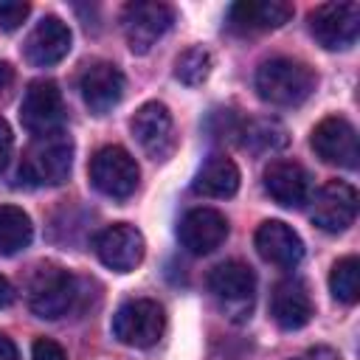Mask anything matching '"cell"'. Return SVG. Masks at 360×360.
I'll return each mask as SVG.
<instances>
[{"mask_svg": "<svg viewBox=\"0 0 360 360\" xmlns=\"http://www.w3.org/2000/svg\"><path fill=\"white\" fill-rule=\"evenodd\" d=\"M318 76L307 62L290 59V56H276L259 65L256 70V90L264 101L276 107H295L309 98L315 90Z\"/></svg>", "mask_w": 360, "mask_h": 360, "instance_id": "6da1fadb", "label": "cell"}, {"mask_svg": "<svg viewBox=\"0 0 360 360\" xmlns=\"http://www.w3.org/2000/svg\"><path fill=\"white\" fill-rule=\"evenodd\" d=\"M73 166V141L65 129L39 135L22 155L20 177L31 186H59L68 180Z\"/></svg>", "mask_w": 360, "mask_h": 360, "instance_id": "7a4b0ae2", "label": "cell"}, {"mask_svg": "<svg viewBox=\"0 0 360 360\" xmlns=\"http://www.w3.org/2000/svg\"><path fill=\"white\" fill-rule=\"evenodd\" d=\"M166 329L163 307L152 298H132L112 315V335L118 343L132 349H149L160 340Z\"/></svg>", "mask_w": 360, "mask_h": 360, "instance_id": "3957f363", "label": "cell"}, {"mask_svg": "<svg viewBox=\"0 0 360 360\" xmlns=\"http://www.w3.org/2000/svg\"><path fill=\"white\" fill-rule=\"evenodd\" d=\"M76 278L59 264H39L28 281V307L39 318H62L73 307Z\"/></svg>", "mask_w": 360, "mask_h": 360, "instance_id": "277c9868", "label": "cell"}, {"mask_svg": "<svg viewBox=\"0 0 360 360\" xmlns=\"http://www.w3.org/2000/svg\"><path fill=\"white\" fill-rule=\"evenodd\" d=\"M87 172L93 188L112 200H127L129 194H135L141 180V169L124 146H101L93 155Z\"/></svg>", "mask_w": 360, "mask_h": 360, "instance_id": "5b68a950", "label": "cell"}, {"mask_svg": "<svg viewBox=\"0 0 360 360\" xmlns=\"http://www.w3.org/2000/svg\"><path fill=\"white\" fill-rule=\"evenodd\" d=\"M309 34L326 51H346L360 34V6L357 3H323L309 11Z\"/></svg>", "mask_w": 360, "mask_h": 360, "instance_id": "8992f818", "label": "cell"}, {"mask_svg": "<svg viewBox=\"0 0 360 360\" xmlns=\"http://www.w3.org/2000/svg\"><path fill=\"white\" fill-rule=\"evenodd\" d=\"M172 22H174L172 6L158 3V0L129 3L121 14V28H124V37L132 53L152 51V45L172 28Z\"/></svg>", "mask_w": 360, "mask_h": 360, "instance_id": "52a82bcc", "label": "cell"}, {"mask_svg": "<svg viewBox=\"0 0 360 360\" xmlns=\"http://www.w3.org/2000/svg\"><path fill=\"white\" fill-rule=\"evenodd\" d=\"M20 121L34 138L62 129V124H65V101H62V93H59L56 82L37 79V82L28 84V90H25V96L20 101Z\"/></svg>", "mask_w": 360, "mask_h": 360, "instance_id": "ba28073f", "label": "cell"}, {"mask_svg": "<svg viewBox=\"0 0 360 360\" xmlns=\"http://www.w3.org/2000/svg\"><path fill=\"white\" fill-rule=\"evenodd\" d=\"M129 129L135 135V141L141 143V149L152 158V160H166L174 152V121L166 104L160 101H146L138 107V112L129 121Z\"/></svg>", "mask_w": 360, "mask_h": 360, "instance_id": "9c48e42d", "label": "cell"}, {"mask_svg": "<svg viewBox=\"0 0 360 360\" xmlns=\"http://www.w3.org/2000/svg\"><path fill=\"white\" fill-rule=\"evenodd\" d=\"M357 217V191L352 183L346 180H329L318 188L312 208H309V219L326 231V233H340L346 231Z\"/></svg>", "mask_w": 360, "mask_h": 360, "instance_id": "30bf717a", "label": "cell"}, {"mask_svg": "<svg viewBox=\"0 0 360 360\" xmlns=\"http://www.w3.org/2000/svg\"><path fill=\"white\" fill-rule=\"evenodd\" d=\"M315 155L323 163L340 166V169H357L360 163V143H357V132L354 127L340 118V115H329L323 118L309 138Z\"/></svg>", "mask_w": 360, "mask_h": 360, "instance_id": "8fae6325", "label": "cell"}, {"mask_svg": "<svg viewBox=\"0 0 360 360\" xmlns=\"http://www.w3.org/2000/svg\"><path fill=\"white\" fill-rule=\"evenodd\" d=\"M146 253V242L143 233L129 225V222H115L107 225L98 236H96V256L104 267L115 270V273H129L143 262Z\"/></svg>", "mask_w": 360, "mask_h": 360, "instance_id": "7c38bea8", "label": "cell"}, {"mask_svg": "<svg viewBox=\"0 0 360 360\" xmlns=\"http://www.w3.org/2000/svg\"><path fill=\"white\" fill-rule=\"evenodd\" d=\"M208 290L231 315H245L253 304L256 276L245 262H222L208 273Z\"/></svg>", "mask_w": 360, "mask_h": 360, "instance_id": "4fadbf2b", "label": "cell"}, {"mask_svg": "<svg viewBox=\"0 0 360 360\" xmlns=\"http://www.w3.org/2000/svg\"><path fill=\"white\" fill-rule=\"evenodd\" d=\"M177 239L194 256L214 253L228 239V219L217 208H191L177 225Z\"/></svg>", "mask_w": 360, "mask_h": 360, "instance_id": "5bb4252c", "label": "cell"}, {"mask_svg": "<svg viewBox=\"0 0 360 360\" xmlns=\"http://www.w3.org/2000/svg\"><path fill=\"white\" fill-rule=\"evenodd\" d=\"M70 28L59 17H42L22 42V56L34 68H51L70 51Z\"/></svg>", "mask_w": 360, "mask_h": 360, "instance_id": "9a60e30c", "label": "cell"}, {"mask_svg": "<svg viewBox=\"0 0 360 360\" xmlns=\"http://www.w3.org/2000/svg\"><path fill=\"white\" fill-rule=\"evenodd\" d=\"M79 90L93 115H107L124 96V73L112 62H93L79 76Z\"/></svg>", "mask_w": 360, "mask_h": 360, "instance_id": "2e32d148", "label": "cell"}, {"mask_svg": "<svg viewBox=\"0 0 360 360\" xmlns=\"http://www.w3.org/2000/svg\"><path fill=\"white\" fill-rule=\"evenodd\" d=\"M256 250L264 262L276 267H295L304 259V242L301 236L281 219H267L256 228Z\"/></svg>", "mask_w": 360, "mask_h": 360, "instance_id": "e0dca14e", "label": "cell"}, {"mask_svg": "<svg viewBox=\"0 0 360 360\" xmlns=\"http://www.w3.org/2000/svg\"><path fill=\"white\" fill-rule=\"evenodd\" d=\"M315 307L301 278H281L270 292V315L281 329H301L309 323Z\"/></svg>", "mask_w": 360, "mask_h": 360, "instance_id": "ac0fdd59", "label": "cell"}, {"mask_svg": "<svg viewBox=\"0 0 360 360\" xmlns=\"http://www.w3.org/2000/svg\"><path fill=\"white\" fill-rule=\"evenodd\" d=\"M264 191L284 208H301L309 200V174L295 160H273L264 169Z\"/></svg>", "mask_w": 360, "mask_h": 360, "instance_id": "d6986e66", "label": "cell"}, {"mask_svg": "<svg viewBox=\"0 0 360 360\" xmlns=\"http://www.w3.org/2000/svg\"><path fill=\"white\" fill-rule=\"evenodd\" d=\"M292 17V6L284 0H242L228 11V25L239 34H256L284 25Z\"/></svg>", "mask_w": 360, "mask_h": 360, "instance_id": "ffe728a7", "label": "cell"}, {"mask_svg": "<svg viewBox=\"0 0 360 360\" xmlns=\"http://www.w3.org/2000/svg\"><path fill=\"white\" fill-rule=\"evenodd\" d=\"M191 188L194 194H202V197H219V200L233 197L239 191V169L231 158L211 155L194 174Z\"/></svg>", "mask_w": 360, "mask_h": 360, "instance_id": "44dd1931", "label": "cell"}, {"mask_svg": "<svg viewBox=\"0 0 360 360\" xmlns=\"http://www.w3.org/2000/svg\"><path fill=\"white\" fill-rule=\"evenodd\" d=\"M34 236L31 217L17 205H0V256H14Z\"/></svg>", "mask_w": 360, "mask_h": 360, "instance_id": "7402d4cb", "label": "cell"}, {"mask_svg": "<svg viewBox=\"0 0 360 360\" xmlns=\"http://www.w3.org/2000/svg\"><path fill=\"white\" fill-rule=\"evenodd\" d=\"M329 290L343 304H354L360 298V259L357 256H343L332 264Z\"/></svg>", "mask_w": 360, "mask_h": 360, "instance_id": "603a6c76", "label": "cell"}, {"mask_svg": "<svg viewBox=\"0 0 360 360\" xmlns=\"http://www.w3.org/2000/svg\"><path fill=\"white\" fill-rule=\"evenodd\" d=\"M242 135H245L242 143H245L248 149L259 152V155L276 152V149H281V146L287 143V129H284L278 121H273V118L250 121V124L242 129Z\"/></svg>", "mask_w": 360, "mask_h": 360, "instance_id": "cb8c5ba5", "label": "cell"}, {"mask_svg": "<svg viewBox=\"0 0 360 360\" xmlns=\"http://www.w3.org/2000/svg\"><path fill=\"white\" fill-rule=\"evenodd\" d=\"M208 73H211V53L205 48H188L174 62V76L188 87L202 84L208 79Z\"/></svg>", "mask_w": 360, "mask_h": 360, "instance_id": "d4e9b609", "label": "cell"}, {"mask_svg": "<svg viewBox=\"0 0 360 360\" xmlns=\"http://www.w3.org/2000/svg\"><path fill=\"white\" fill-rule=\"evenodd\" d=\"M31 6L28 3H17V0H0V28L3 31H14L25 22Z\"/></svg>", "mask_w": 360, "mask_h": 360, "instance_id": "484cf974", "label": "cell"}, {"mask_svg": "<svg viewBox=\"0 0 360 360\" xmlns=\"http://www.w3.org/2000/svg\"><path fill=\"white\" fill-rule=\"evenodd\" d=\"M31 360H68V354H65V349H62L56 340L39 338V340H34V346H31Z\"/></svg>", "mask_w": 360, "mask_h": 360, "instance_id": "4316f807", "label": "cell"}, {"mask_svg": "<svg viewBox=\"0 0 360 360\" xmlns=\"http://www.w3.org/2000/svg\"><path fill=\"white\" fill-rule=\"evenodd\" d=\"M11 149H14V135H11V127L0 118V174L6 172L8 160H11Z\"/></svg>", "mask_w": 360, "mask_h": 360, "instance_id": "83f0119b", "label": "cell"}, {"mask_svg": "<svg viewBox=\"0 0 360 360\" xmlns=\"http://www.w3.org/2000/svg\"><path fill=\"white\" fill-rule=\"evenodd\" d=\"M290 360H340V354H338L335 349H329V346H312V349H307L304 354L290 357Z\"/></svg>", "mask_w": 360, "mask_h": 360, "instance_id": "f1b7e54d", "label": "cell"}, {"mask_svg": "<svg viewBox=\"0 0 360 360\" xmlns=\"http://www.w3.org/2000/svg\"><path fill=\"white\" fill-rule=\"evenodd\" d=\"M0 360H20V352H17L14 340L6 338V335H0Z\"/></svg>", "mask_w": 360, "mask_h": 360, "instance_id": "f546056e", "label": "cell"}, {"mask_svg": "<svg viewBox=\"0 0 360 360\" xmlns=\"http://www.w3.org/2000/svg\"><path fill=\"white\" fill-rule=\"evenodd\" d=\"M14 301V287L8 284L6 276H0V307H8Z\"/></svg>", "mask_w": 360, "mask_h": 360, "instance_id": "4dcf8cb0", "label": "cell"}]
</instances>
